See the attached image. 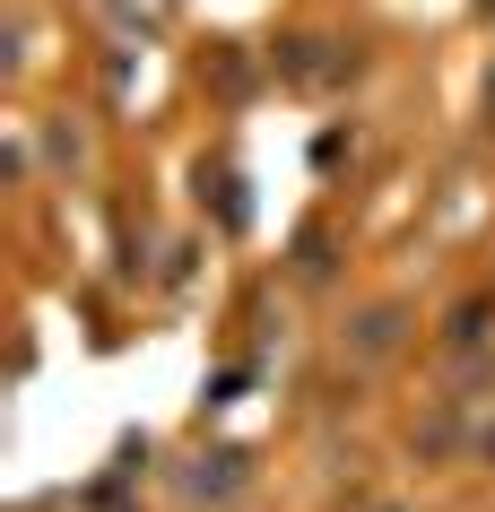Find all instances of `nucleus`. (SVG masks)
<instances>
[{"instance_id": "1", "label": "nucleus", "mask_w": 495, "mask_h": 512, "mask_svg": "<svg viewBox=\"0 0 495 512\" xmlns=\"http://www.w3.org/2000/svg\"><path fill=\"white\" fill-rule=\"evenodd\" d=\"M244 486V452H200L192 469H183V495L192 504H209V495H235Z\"/></svg>"}, {"instance_id": "2", "label": "nucleus", "mask_w": 495, "mask_h": 512, "mask_svg": "<svg viewBox=\"0 0 495 512\" xmlns=\"http://www.w3.org/2000/svg\"><path fill=\"white\" fill-rule=\"evenodd\" d=\"M400 322H409V304H374V313L348 330V348H357V356H391V348H400Z\"/></svg>"}]
</instances>
